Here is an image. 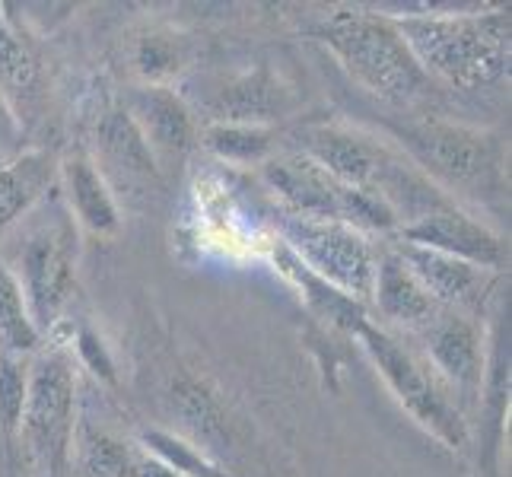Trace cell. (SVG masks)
<instances>
[{"instance_id": "6da1fadb", "label": "cell", "mask_w": 512, "mask_h": 477, "mask_svg": "<svg viewBox=\"0 0 512 477\" xmlns=\"http://www.w3.org/2000/svg\"><path fill=\"white\" fill-rule=\"evenodd\" d=\"M427 77L452 90H481L509 77V13H423L395 16Z\"/></svg>"}, {"instance_id": "7c38bea8", "label": "cell", "mask_w": 512, "mask_h": 477, "mask_svg": "<svg viewBox=\"0 0 512 477\" xmlns=\"http://www.w3.org/2000/svg\"><path fill=\"white\" fill-rule=\"evenodd\" d=\"M121 109L131 115L156 163H163V159L179 163L198 140L191 109L169 86H134V90L125 93Z\"/></svg>"}, {"instance_id": "ac0fdd59", "label": "cell", "mask_w": 512, "mask_h": 477, "mask_svg": "<svg viewBox=\"0 0 512 477\" xmlns=\"http://www.w3.org/2000/svg\"><path fill=\"white\" fill-rule=\"evenodd\" d=\"M210 112L220 125H268L284 112V90L268 70H255L223 83L210 99Z\"/></svg>"}, {"instance_id": "3957f363", "label": "cell", "mask_w": 512, "mask_h": 477, "mask_svg": "<svg viewBox=\"0 0 512 477\" xmlns=\"http://www.w3.org/2000/svg\"><path fill=\"white\" fill-rule=\"evenodd\" d=\"M395 137L408 163L439 191H458L478 201L503 191L506 147L500 134L430 118L395 128Z\"/></svg>"}, {"instance_id": "9a60e30c", "label": "cell", "mask_w": 512, "mask_h": 477, "mask_svg": "<svg viewBox=\"0 0 512 477\" xmlns=\"http://www.w3.org/2000/svg\"><path fill=\"white\" fill-rule=\"evenodd\" d=\"M58 179L64 188L67 214L83 229L96 236H115L121 226V214L115 204L112 185L102 179V172L90 159V153L74 150L64 163H58Z\"/></svg>"}, {"instance_id": "cb8c5ba5", "label": "cell", "mask_w": 512, "mask_h": 477, "mask_svg": "<svg viewBox=\"0 0 512 477\" xmlns=\"http://www.w3.org/2000/svg\"><path fill=\"white\" fill-rule=\"evenodd\" d=\"M140 452L185 477H233V474H226L201 446H194L191 439L172 433V430H160V427L144 430L140 433Z\"/></svg>"}, {"instance_id": "d4e9b609", "label": "cell", "mask_w": 512, "mask_h": 477, "mask_svg": "<svg viewBox=\"0 0 512 477\" xmlns=\"http://www.w3.org/2000/svg\"><path fill=\"white\" fill-rule=\"evenodd\" d=\"M74 449L80 465L77 477H134L137 452L109 433L83 430L74 436Z\"/></svg>"}, {"instance_id": "d6986e66", "label": "cell", "mask_w": 512, "mask_h": 477, "mask_svg": "<svg viewBox=\"0 0 512 477\" xmlns=\"http://www.w3.org/2000/svg\"><path fill=\"white\" fill-rule=\"evenodd\" d=\"M55 179L58 163L48 150H29L0 169V233L23 220L35 204H42Z\"/></svg>"}, {"instance_id": "44dd1931", "label": "cell", "mask_w": 512, "mask_h": 477, "mask_svg": "<svg viewBox=\"0 0 512 477\" xmlns=\"http://www.w3.org/2000/svg\"><path fill=\"white\" fill-rule=\"evenodd\" d=\"M169 411L179 420V427L194 439V446H223L229 439L226 414L214 392L191 376H179L169 385Z\"/></svg>"}, {"instance_id": "8992f818", "label": "cell", "mask_w": 512, "mask_h": 477, "mask_svg": "<svg viewBox=\"0 0 512 477\" xmlns=\"http://www.w3.org/2000/svg\"><path fill=\"white\" fill-rule=\"evenodd\" d=\"M261 179L274 191V198L280 204L277 210H284V214L347 223L363 236L398 233L395 210L388 207L379 194L341 185L299 150L271 156L268 163H261Z\"/></svg>"}, {"instance_id": "5b68a950", "label": "cell", "mask_w": 512, "mask_h": 477, "mask_svg": "<svg viewBox=\"0 0 512 477\" xmlns=\"http://www.w3.org/2000/svg\"><path fill=\"white\" fill-rule=\"evenodd\" d=\"M16 436L23 439L35 477H64L77 436V369L64 347L29 360L26 401Z\"/></svg>"}, {"instance_id": "e0dca14e", "label": "cell", "mask_w": 512, "mask_h": 477, "mask_svg": "<svg viewBox=\"0 0 512 477\" xmlns=\"http://www.w3.org/2000/svg\"><path fill=\"white\" fill-rule=\"evenodd\" d=\"M0 99L23 128L35 125L45 102L42 67L4 20H0Z\"/></svg>"}, {"instance_id": "277c9868", "label": "cell", "mask_w": 512, "mask_h": 477, "mask_svg": "<svg viewBox=\"0 0 512 477\" xmlns=\"http://www.w3.org/2000/svg\"><path fill=\"white\" fill-rule=\"evenodd\" d=\"M353 338L360 341L366 357L373 360L379 376L385 379L388 392L408 411L423 430L436 436L439 443L452 452H465L471 443L468 417L458 398L449 392V385L433 373L427 360H420L411 347H404L392 331L363 322Z\"/></svg>"}, {"instance_id": "5bb4252c", "label": "cell", "mask_w": 512, "mask_h": 477, "mask_svg": "<svg viewBox=\"0 0 512 477\" xmlns=\"http://www.w3.org/2000/svg\"><path fill=\"white\" fill-rule=\"evenodd\" d=\"M96 156H90L102 179L109 182V175L121 182H156L160 179V163L153 159L147 140L140 137L131 115L115 105L105 109L96 121L93 131Z\"/></svg>"}, {"instance_id": "ba28073f", "label": "cell", "mask_w": 512, "mask_h": 477, "mask_svg": "<svg viewBox=\"0 0 512 477\" xmlns=\"http://www.w3.org/2000/svg\"><path fill=\"white\" fill-rule=\"evenodd\" d=\"M280 242L299 258V264L322 277L334 290L347 293L357 303H369L376 277V249L369 236L357 233L347 223L334 220H309L277 210Z\"/></svg>"}, {"instance_id": "30bf717a", "label": "cell", "mask_w": 512, "mask_h": 477, "mask_svg": "<svg viewBox=\"0 0 512 477\" xmlns=\"http://www.w3.org/2000/svg\"><path fill=\"white\" fill-rule=\"evenodd\" d=\"M299 153L309 156L315 166H322L331 179L347 188L373 191L379 188L382 175L395 163V153L376 137L353 131L344 125H312L299 134Z\"/></svg>"}, {"instance_id": "83f0119b", "label": "cell", "mask_w": 512, "mask_h": 477, "mask_svg": "<svg viewBox=\"0 0 512 477\" xmlns=\"http://www.w3.org/2000/svg\"><path fill=\"white\" fill-rule=\"evenodd\" d=\"M77 353H80V363H83L86 369H93L96 376L115 382L112 360H109V353H105V347H102V341H99V334H96V331H90V328H80V331H77Z\"/></svg>"}, {"instance_id": "ffe728a7", "label": "cell", "mask_w": 512, "mask_h": 477, "mask_svg": "<svg viewBox=\"0 0 512 477\" xmlns=\"http://www.w3.org/2000/svg\"><path fill=\"white\" fill-rule=\"evenodd\" d=\"M274 261H277V271L284 274L290 284L299 290V296H303L306 303H309V309L319 318H325L328 325L353 334L363 322H369L366 303H357V299H350L347 293H341V290H334L331 284H325L322 277H315L306 268V264H299V258L287 249L284 242L277 245Z\"/></svg>"}, {"instance_id": "52a82bcc", "label": "cell", "mask_w": 512, "mask_h": 477, "mask_svg": "<svg viewBox=\"0 0 512 477\" xmlns=\"http://www.w3.org/2000/svg\"><path fill=\"white\" fill-rule=\"evenodd\" d=\"M4 264L23 290L32 325L45 334L61 322V315L77 287V226L74 217L55 210V217L32 223L20 236L13 255H4Z\"/></svg>"}, {"instance_id": "7a4b0ae2", "label": "cell", "mask_w": 512, "mask_h": 477, "mask_svg": "<svg viewBox=\"0 0 512 477\" xmlns=\"http://www.w3.org/2000/svg\"><path fill=\"white\" fill-rule=\"evenodd\" d=\"M319 39L338 64L357 80L366 93H373L392 105H411L433 90L414 58L411 45L395 23V16L369 13V10H334L315 26Z\"/></svg>"}, {"instance_id": "2e32d148", "label": "cell", "mask_w": 512, "mask_h": 477, "mask_svg": "<svg viewBox=\"0 0 512 477\" xmlns=\"http://www.w3.org/2000/svg\"><path fill=\"white\" fill-rule=\"evenodd\" d=\"M369 299L376 303V312L388 325H398L414 334H420L439 312H443L430 299V293L417 284V277L408 271V264L398 258L392 245L376 258L373 296Z\"/></svg>"}, {"instance_id": "603a6c76", "label": "cell", "mask_w": 512, "mask_h": 477, "mask_svg": "<svg viewBox=\"0 0 512 477\" xmlns=\"http://www.w3.org/2000/svg\"><path fill=\"white\" fill-rule=\"evenodd\" d=\"M42 350V334L32 325L23 290L0 258V353L35 357Z\"/></svg>"}, {"instance_id": "4fadbf2b", "label": "cell", "mask_w": 512, "mask_h": 477, "mask_svg": "<svg viewBox=\"0 0 512 477\" xmlns=\"http://www.w3.org/2000/svg\"><path fill=\"white\" fill-rule=\"evenodd\" d=\"M398 258L408 264V271L417 277V284L430 293V299L439 309L465 312L478 309L484 293L490 290V271L474 268V264L452 258L433 249H420V245L408 242H392Z\"/></svg>"}, {"instance_id": "484cf974", "label": "cell", "mask_w": 512, "mask_h": 477, "mask_svg": "<svg viewBox=\"0 0 512 477\" xmlns=\"http://www.w3.org/2000/svg\"><path fill=\"white\" fill-rule=\"evenodd\" d=\"M185 67V45L169 32H147L134 45V70L144 86H166Z\"/></svg>"}, {"instance_id": "7402d4cb", "label": "cell", "mask_w": 512, "mask_h": 477, "mask_svg": "<svg viewBox=\"0 0 512 477\" xmlns=\"http://www.w3.org/2000/svg\"><path fill=\"white\" fill-rule=\"evenodd\" d=\"M204 147L223 163L261 166L277 150V131L271 125H220V121H210L204 128Z\"/></svg>"}, {"instance_id": "4316f807", "label": "cell", "mask_w": 512, "mask_h": 477, "mask_svg": "<svg viewBox=\"0 0 512 477\" xmlns=\"http://www.w3.org/2000/svg\"><path fill=\"white\" fill-rule=\"evenodd\" d=\"M29 360L32 357H10L0 353V430L16 436L26 401V382H29Z\"/></svg>"}, {"instance_id": "9c48e42d", "label": "cell", "mask_w": 512, "mask_h": 477, "mask_svg": "<svg viewBox=\"0 0 512 477\" xmlns=\"http://www.w3.org/2000/svg\"><path fill=\"white\" fill-rule=\"evenodd\" d=\"M398 242L420 245V249H433L452 258H462L481 271H503L509 261L506 239L481 220L468 217L458 210L455 201H446L427 214L414 217L411 223L398 226Z\"/></svg>"}, {"instance_id": "8fae6325", "label": "cell", "mask_w": 512, "mask_h": 477, "mask_svg": "<svg viewBox=\"0 0 512 477\" xmlns=\"http://www.w3.org/2000/svg\"><path fill=\"white\" fill-rule=\"evenodd\" d=\"M427 347V363L433 373L449 385V392L465 408V401L481 395L487 373V350L478 325L465 312L443 309L433 322L420 331Z\"/></svg>"}, {"instance_id": "f1b7e54d", "label": "cell", "mask_w": 512, "mask_h": 477, "mask_svg": "<svg viewBox=\"0 0 512 477\" xmlns=\"http://www.w3.org/2000/svg\"><path fill=\"white\" fill-rule=\"evenodd\" d=\"M134 477H185L179 471H169L166 465H160L156 458L137 452V462H134Z\"/></svg>"}]
</instances>
